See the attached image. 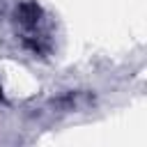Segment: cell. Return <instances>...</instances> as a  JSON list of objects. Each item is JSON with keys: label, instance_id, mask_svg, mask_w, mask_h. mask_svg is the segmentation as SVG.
I'll return each mask as SVG.
<instances>
[]
</instances>
